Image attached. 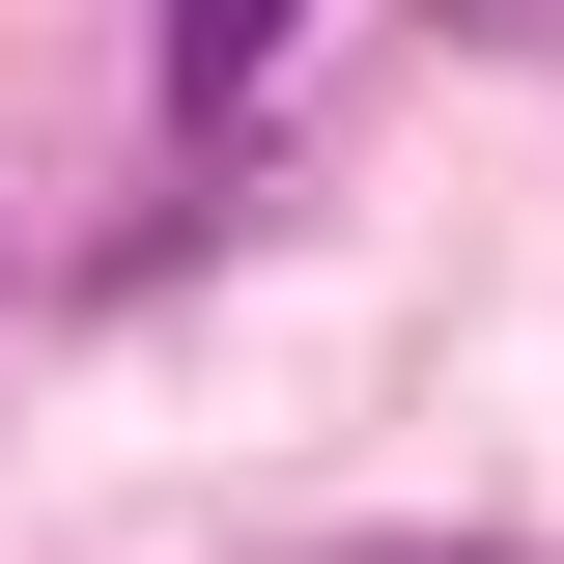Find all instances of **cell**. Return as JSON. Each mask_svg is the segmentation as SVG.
Segmentation results:
<instances>
[{"mask_svg":"<svg viewBox=\"0 0 564 564\" xmlns=\"http://www.w3.org/2000/svg\"><path fill=\"white\" fill-rule=\"evenodd\" d=\"M282 29H311V0H170V113H226V85H254Z\"/></svg>","mask_w":564,"mask_h":564,"instance_id":"cell-1","label":"cell"},{"mask_svg":"<svg viewBox=\"0 0 564 564\" xmlns=\"http://www.w3.org/2000/svg\"><path fill=\"white\" fill-rule=\"evenodd\" d=\"M311 564H536V536H311Z\"/></svg>","mask_w":564,"mask_h":564,"instance_id":"cell-2","label":"cell"}]
</instances>
